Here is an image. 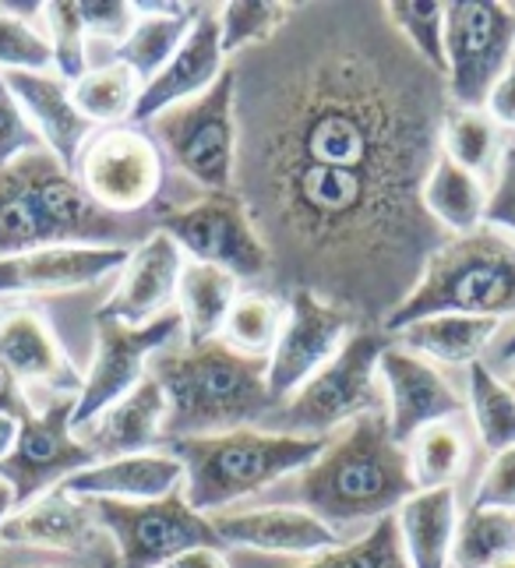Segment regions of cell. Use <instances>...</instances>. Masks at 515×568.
I'll use <instances>...</instances> for the list:
<instances>
[{
  "label": "cell",
  "mask_w": 515,
  "mask_h": 568,
  "mask_svg": "<svg viewBox=\"0 0 515 568\" xmlns=\"http://www.w3.org/2000/svg\"><path fill=\"white\" fill-rule=\"evenodd\" d=\"M230 71L233 194L269 254L262 290H304L382 328L445 244L424 209L452 110L445 74L364 0L290 4Z\"/></svg>",
  "instance_id": "1"
},
{
  "label": "cell",
  "mask_w": 515,
  "mask_h": 568,
  "mask_svg": "<svg viewBox=\"0 0 515 568\" xmlns=\"http://www.w3.org/2000/svg\"><path fill=\"white\" fill-rule=\"evenodd\" d=\"M410 495H417V484L406 445L392 438L385 409H371L335 430L301 474L265 491L262 505H296L340 540H353L400 513Z\"/></svg>",
  "instance_id": "2"
},
{
  "label": "cell",
  "mask_w": 515,
  "mask_h": 568,
  "mask_svg": "<svg viewBox=\"0 0 515 568\" xmlns=\"http://www.w3.org/2000/svg\"><path fill=\"white\" fill-rule=\"evenodd\" d=\"M155 215H113L82 191L53 152L36 149L0 166V258L39 247H138Z\"/></svg>",
  "instance_id": "3"
},
{
  "label": "cell",
  "mask_w": 515,
  "mask_h": 568,
  "mask_svg": "<svg viewBox=\"0 0 515 568\" xmlns=\"http://www.w3.org/2000/svg\"><path fill=\"white\" fill-rule=\"evenodd\" d=\"M149 375L166 399V445L262 427L275 409L265 361L236 354L223 339L198 346L176 339L149 361Z\"/></svg>",
  "instance_id": "4"
},
{
  "label": "cell",
  "mask_w": 515,
  "mask_h": 568,
  "mask_svg": "<svg viewBox=\"0 0 515 568\" xmlns=\"http://www.w3.org/2000/svg\"><path fill=\"white\" fill-rule=\"evenodd\" d=\"M431 315L469 318H515V237L498 226H477L445 244L427 258L421 283L403 307L382 325L385 336Z\"/></svg>",
  "instance_id": "5"
},
{
  "label": "cell",
  "mask_w": 515,
  "mask_h": 568,
  "mask_svg": "<svg viewBox=\"0 0 515 568\" xmlns=\"http://www.w3.org/2000/svg\"><path fill=\"white\" fill-rule=\"evenodd\" d=\"M184 466V498L194 513L215 516L248 498H262L275 484L301 474L325 442L275 435L265 427H241L230 435L188 438L166 445Z\"/></svg>",
  "instance_id": "6"
},
{
  "label": "cell",
  "mask_w": 515,
  "mask_h": 568,
  "mask_svg": "<svg viewBox=\"0 0 515 568\" xmlns=\"http://www.w3.org/2000/svg\"><path fill=\"white\" fill-rule=\"evenodd\" d=\"M385 346L388 336L382 328H356L322 371H314L293 396L275 403L262 427L290 438L329 442L350 420L371 409H385V392L378 382Z\"/></svg>",
  "instance_id": "7"
},
{
  "label": "cell",
  "mask_w": 515,
  "mask_h": 568,
  "mask_svg": "<svg viewBox=\"0 0 515 568\" xmlns=\"http://www.w3.org/2000/svg\"><path fill=\"white\" fill-rule=\"evenodd\" d=\"M142 128H149L166 166L173 173H181L184 181H191L198 194L233 191L236 110H233V71L230 68L209 92L155 113Z\"/></svg>",
  "instance_id": "8"
},
{
  "label": "cell",
  "mask_w": 515,
  "mask_h": 568,
  "mask_svg": "<svg viewBox=\"0 0 515 568\" xmlns=\"http://www.w3.org/2000/svg\"><path fill=\"white\" fill-rule=\"evenodd\" d=\"M74 178L113 215H160L166 205L170 166L142 124L95 128L74 160Z\"/></svg>",
  "instance_id": "9"
},
{
  "label": "cell",
  "mask_w": 515,
  "mask_h": 568,
  "mask_svg": "<svg viewBox=\"0 0 515 568\" xmlns=\"http://www.w3.org/2000/svg\"><path fill=\"white\" fill-rule=\"evenodd\" d=\"M155 230L184 251L188 262H205L223 268L241 286H265L269 254L258 237L244 202L233 191L226 194H194L184 205L163 212Z\"/></svg>",
  "instance_id": "10"
},
{
  "label": "cell",
  "mask_w": 515,
  "mask_h": 568,
  "mask_svg": "<svg viewBox=\"0 0 515 568\" xmlns=\"http://www.w3.org/2000/svg\"><path fill=\"white\" fill-rule=\"evenodd\" d=\"M515 57V4H445V89L455 110H484L498 74Z\"/></svg>",
  "instance_id": "11"
},
{
  "label": "cell",
  "mask_w": 515,
  "mask_h": 568,
  "mask_svg": "<svg viewBox=\"0 0 515 568\" xmlns=\"http://www.w3.org/2000/svg\"><path fill=\"white\" fill-rule=\"evenodd\" d=\"M121 568H166L194 547H223L209 516L194 513L184 491L160 501H89Z\"/></svg>",
  "instance_id": "12"
},
{
  "label": "cell",
  "mask_w": 515,
  "mask_h": 568,
  "mask_svg": "<svg viewBox=\"0 0 515 568\" xmlns=\"http://www.w3.org/2000/svg\"><path fill=\"white\" fill-rule=\"evenodd\" d=\"M184 339L181 315L155 318L149 325H121L113 318L95 315V354L89 364V375L82 378V392L74 399L71 427H82L92 417L103 414L121 396L149 375V361L166 349L170 343Z\"/></svg>",
  "instance_id": "13"
},
{
  "label": "cell",
  "mask_w": 515,
  "mask_h": 568,
  "mask_svg": "<svg viewBox=\"0 0 515 568\" xmlns=\"http://www.w3.org/2000/svg\"><path fill=\"white\" fill-rule=\"evenodd\" d=\"M78 396H57L43 414L18 424V438L8 459L0 463V480L14 491V508L36 501L39 495L61 487L78 469L95 463V456L78 442L71 417Z\"/></svg>",
  "instance_id": "14"
},
{
  "label": "cell",
  "mask_w": 515,
  "mask_h": 568,
  "mask_svg": "<svg viewBox=\"0 0 515 568\" xmlns=\"http://www.w3.org/2000/svg\"><path fill=\"white\" fill-rule=\"evenodd\" d=\"M356 325L346 311L332 307L311 293H290L286 297V318L280 328V339H275L272 354L265 361V378L269 392L275 403H283L293 396L314 371H322L340 346L353 336Z\"/></svg>",
  "instance_id": "15"
},
{
  "label": "cell",
  "mask_w": 515,
  "mask_h": 568,
  "mask_svg": "<svg viewBox=\"0 0 515 568\" xmlns=\"http://www.w3.org/2000/svg\"><path fill=\"white\" fill-rule=\"evenodd\" d=\"M378 382L385 392L388 430L400 445H410L413 435H421L424 427L438 420L466 417L463 392L452 385L445 371L410 354L403 346H395L392 339L378 361Z\"/></svg>",
  "instance_id": "16"
},
{
  "label": "cell",
  "mask_w": 515,
  "mask_h": 568,
  "mask_svg": "<svg viewBox=\"0 0 515 568\" xmlns=\"http://www.w3.org/2000/svg\"><path fill=\"white\" fill-rule=\"evenodd\" d=\"M226 68L230 61L223 53V36H220V4H202L184 36V43L170 57V64L149 85H142L134 124H149L155 113L209 92L226 74Z\"/></svg>",
  "instance_id": "17"
},
{
  "label": "cell",
  "mask_w": 515,
  "mask_h": 568,
  "mask_svg": "<svg viewBox=\"0 0 515 568\" xmlns=\"http://www.w3.org/2000/svg\"><path fill=\"white\" fill-rule=\"evenodd\" d=\"M223 547H244L258 555L283 558H314L343 544L322 519L296 505H236L226 513L209 516Z\"/></svg>",
  "instance_id": "18"
},
{
  "label": "cell",
  "mask_w": 515,
  "mask_h": 568,
  "mask_svg": "<svg viewBox=\"0 0 515 568\" xmlns=\"http://www.w3.org/2000/svg\"><path fill=\"white\" fill-rule=\"evenodd\" d=\"M188 258L163 230H155L138 247H131L107 304L95 311L99 318H113L121 325H149L176 311V286Z\"/></svg>",
  "instance_id": "19"
},
{
  "label": "cell",
  "mask_w": 515,
  "mask_h": 568,
  "mask_svg": "<svg viewBox=\"0 0 515 568\" xmlns=\"http://www.w3.org/2000/svg\"><path fill=\"white\" fill-rule=\"evenodd\" d=\"M0 544L8 547H39V551H61V555H92L107 558L117 555L110 537L99 530L92 516V505L85 498H74L61 487L39 495L36 501L14 508L0 526Z\"/></svg>",
  "instance_id": "20"
},
{
  "label": "cell",
  "mask_w": 515,
  "mask_h": 568,
  "mask_svg": "<svg viewBox=\"0 0 515 568\" xmlns=\"http://www.w3.org/2000/svg\"><path fill=\"white\" fill-rule=\"evenodd\" d=\"M124 247H39L0 258V293H74L103 283L128 262Z\"/></svg>",
  "instance_id": "21"
},
{
  "label": "cell",
  "mask_w": 515,
  "mask_h": 568,
  "mask_svg": "<svg viewBox=\"0 0 515 568\" xmlns=\"http://www.w3.org/2000/svg\"><path fill=\"white\" fill-rule=\"evenodd\" d=\"M163 420H166L163 388L155 385L152 375H145L128 396L107 406L103 414L92 417L89 424L74 427V435L95 456V463H103V459H121V456L166 448Z\"/></svg>",
  "instance_id": "22"
},
{
  "label": "cell",
  "mask_w": 515,
  "mask_h": 568,
  "mask_svg": "<svg viewBox=\"0 0 515 568\" xmlns=\"http://www.w3.org/2000/svg\"><path fill=\"white\" fill-rule=\"evenodd\" d=\"M61 491L85 501H160L184 491V466L170 448H155V453L92 463L68 477Z\"/></svg>",
  "instance_id": "23"
},
{
  "label": "cell",
  "mask_w": 515,
  "mask_h": 568,
  "mask_svg": "<svg viewBox=\"0 0 515 568\" xmlns=\"http://www.w3.org/2000/svg\"><path fill=\"white\" fill-rule=\"evenodd\" d=\"M0 74H4L11 95L29 116L36 134L43 139L47 152H53L74 173L78 152H82L95 128L78 113L71 100V85L50 71H0Z\"/></svg>",
  "instance_id": "24"
},
{
  "label": "cell",
  "mask_w": 515,
  "mask_h": 568,
  "mask_svg": "<svg viewBox=\"0 0 515 568\" xmlns=\"http://www.w3.org/2000/svg\"><path fill=\"white\" fill-rule=\"evenodd\" d=\"M0 364L18 382H39L61 392V396H78L82 392V375L68 361L53 328L36 311H11L0 322Z\"/></svg>",
  "instance_id": "25"
},
{
  "label": "cell",
  "mask_w": 515,
  "mask_h": 568,
  "mask_svg": "<svg viewBox=\"0 0 515 568\" xmlns=\"http://www.w3.org/2000/svg\"><path fill=\"white\" fill-rule=\"evenodd\" d=\"M134 8V26L124 36V43L113 47V61L134 71L142 85H149L160 74L176 47L184 43V36L194 22V14L202 4H176V0H142Z\"/></svg>",
  "instance_id": "26"
},
{
  "label": "cell",
  "mask_w": 515,
  "mask_h": 568,
  "mask_svg": "<svg viewBox=\"0 0 515 568\" xmlns=\"http://www.w3.org/2000/svg\"><path fill=\"white\" fill-rule=\"evenodd\" d=\"M502 322L494 318H469V315H431L392 332V343L410 349L438 367H469L487 361L491 346L498 343Z\"/></svg>",
  "instance_id": "27"
},
{
  "label": "cell",
  "mask_w": 515,
  "mask_h": 568,
  "mask_svg": "<svg viewBox=\"0 0 515 568\" xmlns=\"http://www.w3.org/2000/svg\"><path fill=\"white\" fill-rule=\"evenodd\" d=\"M395 526H400L410 568H448L455 526H460V491L434 487V491L410 495L395 513Z\"/></svg>",
  "instance_id": "28"
},
{
  "label": "cell",
  "mask_w": 515,
  "mask_h": 568,
  "mask_svg": "<svg viewBox=\"0 0 515 568\" xmlns=\"http://www.w3.org/2000/svg\"><path fill=\"white\" fill-rule=\"evenodd\" d=\"M244 286L236 283L230 272L212 268L205 262H188L181 272V286H176V315H181L184 343H212L220 339L223 322Z\"/></svg>",
  "instance_id": "29"
},
{
  "label": "cell",
  "mask_w": 515,
  "mask_h": 568,
  "mask_svg": "<svg viewBox=\"0 0 515 568\" xmlns=\"http://www.w3.org/2000/svg\"><path fill=\"white\" fill-rule=\"evenodd\" d=\"M487 194L491 187L481 178H473L469 170L452 163L442 152L424 184V209L445 237H460V233L487 223Z\"/></svg>",
  "instance_id": "30"
},
{
  "label": "cell",
  "mask_w": 515,
  "mask_h": 568,
  "mask_svg": "<svg viewBox=\"0 0 515 568\" xmlns=\"http://www.w3.org/2000/svg\"><path fill=\"white\" fill-rule=\"evenodd\" d=\"M469 435L473 430L466 417H448L413 435L406 453L417 491H434V487H455L460 491V480L466 477L473 459Z\"/></svg>",
  "instance_id": "31"
},
{
  "label": "cell",
  "mask_w": 515,
  "mask_h": 568,
  "mask_svg": "<svg viewBox=\"0 0 515 568\" xmlns=\"http://www.w3.org/2000/svg\"><path fill=\"white\" fill-rule=\"evenodd\" d=\"M466 420L491 456L515 445V392L487 361L466 367Z\"/></svg>",
  "instance_id": "32"
},
{
  "label": "cell",
  "mask_w": 515,
  "mask_h": 568,
  "mask_svg": "<svg viewBox=\"0 0 515 568\" xmlns=\"http://www.w3.org/2000/svg\"><path fill=\"white\" fill-rule=\"evenodd\" d=\"M138 95H142V82H138L134 71L124 68L121 61L89 68L71 85V100L92 128L134 124Z\"/></svg>",
  "instance_id": "33"
},
{
  "label": "cell",
  "mask_w": 515,
  "mask_h": 568,
  "mask_svg": "<svg viewBox=\"0 0 515 568\" xmlns=\"http://www.w3.org/2000/svg\"><path fill=\"white\" fill-rule=\"evenodd\" d=\"M505 131L491 121L484 110H448L442 128V152L452 163L469 170L473 178H481L487 187L498 178L502 155H505Z\"/></svg>",
  "instance_id": "34"
},
{
  "label": "cell",
  "mask_w": 515,
  "mask_h": 568,
  "mask_svg": "<svg viewBox=\"0 0 515 568\" xmlns=\"http://www.w3.org/2000/svg\"><path fill=\"white\" fill-rule=\"evenodd\" d=\"M283 318H286L283 297H275V293H269L262 286H244L236 293V301L223 322L220 339L226 346H233L236 354L269 361L275 339H280Z\"/></svg>",
  "instance_id": "35"
},
{
  "label": "cell",
  "mask_w": 515,
  "mask_h": 568,
  "mask_svg": "<svg viewBox=\"0 0 515 568\" xmlns=\"http://www.w3.org/2000/svg\"><path fill=\"white\" fill-rule=\"evenodd\" d=\"M515 555V513L505 508H466L455 526L452 558L455 568H491Z\"/></svg>",
  "instance_id": "36"
},
{
  "label": "cell",
  "mask_w": 515,
  "mask_h": 568,
  "mask_svg": "<svg viewBox=\"0 0 515 568\" xmlns=\"http://www.w3.org/2000/svg\"><path fill=\"white\" fill-rule=\"evenodd\" d=\"M293 568H410L395 516H385L367 534L335 544L332 551L296 561Z\"/></svg>",
  "instance_id": "37"
},
{
  "label": "cell",
  "mask_w": 515,
  "mask_h": 568,
  "mask_svg": "<svg viewBox=\"0 0 515 568\" xmlns=\"http://www.w3.org/2000/svg\"><path fill=\"white\" fill-rule=\"evenodd\" d=\"M385 14L395 32L406 39V47L431 71L445 74V4H434V0H388Z\"/></svg>",
  "instance_id": "38"
},
{
  "label": "cell",
  "mask_w": 515,
  "mask_h": 568,
  "mask_svg": "<svg viewBox=\"0 0 515 568\" xmlns=\"http://www.w3.org/2000/svg\"><path fill=\"white\" fill-rule=\"evenodd\" d=\"M290 4L280 0H233V4H220V36H223V53L233 61L236 53L262 47L265 39L283 26Z\"/></svg>",
  "instance_id": "39"
},
{
  "label": "cell",
  "mask_w": 515,
  "mask_h": 568,
  "mask_svg": "<svg viewBox=\"0 0 515 568\" xmlns=\"http://www.w3.org/2000/svg\"><path fill=\"white\" fill-rule=\"evenodd\" d=\"M43 18L50 26V53L57 78H64L68 85H74L78 78L89 71V36L82 18H78V4L71 0H57V4H43Z\"/></svg>",
  "instance_id": "40"
},
{
  "label": "cell",
  "mask_w": 515,
  "mask_h": 568,
  "mask_svg": "<svg viewBox=\"0 0 515 568\" xmlns=\"http://www.w3.org/2000/svg\"><path fill=\"white\" fill-rule=\"evenodd\" d=\"M53 64L50 39L36 26L0 11V68L4 71H47Z\"/></svg>",
  "instance_id": "41"
},
{
  "label": "cell",
  "mask_w": 515,
  "mask_h": 568,
  "mask_svg": "<svg viewBox=\"0 0 515 568\" xmlns=\"http://www.w3.org/2000/svg\"><path fill=\"white\" fill-rule=\"evenodd\" d=\"M47 149L43 139L36 134V128L29 124V116L18 106V100L11 95L4 74H0V166L14 163L18 155Z\"/></svg>",
  "instance_id": "42"
},
{
  "label": "cell",
  "mask_w": 515,
  "mask_h": 568,
  "mask_svg": "<svg viewBox=\"0 0 515 568\" xmlns=\"http://www.w3.org/2000/svg\"><path fill=\"white\" fill-rule=\"evenodd\" d=\"M466 508H505V513H515V445L491 456Z\"/></svg>",
  "instance_id": "43"
},
{
  "label": "cell",
  "mask_w": 515,
  "mask_h": 568,
  "mask_svg": "<svg viewBox=\"0 0 515 568\" xmlns=\"http://www.w3.org/2000/svg\"><path fill=\"white\" fill-rule=\"evenodd\" d=\"M78 18L89 39H110L117 47L134 26V8L124 0H78Z\"/></svg>",
  "instance_id": "44"
},
{
  "label": "cell",
  "mask_w": 515,
  "mask_h": 568,
  "mask_svg": "<svg viewBox=\"0 0 515 568\" xmlns=\"http://www.w3.org/2000/svg\"><path fill=\"white\" fill-rule=\"evenodd\" d=\"M487 223L515 237V139H508L498 178H494L487 194Z\"/></svg>",
  "instance_id": "45"
},
{
  "label": "cell",
  "mask_w": 515,
  "mask_h": 568,
  "mask_svg": "<svg viewBox=\"0 0 515 568\" xmlns=\"http://www.w3.org/2000/svg\"><path fill=\"white\" fill-rule=\"evenodd\" d=\"M484 113L502 131H515V57L508 61V68L498 74V82H494L487 103H484Z\"/></svg>",
  "instance_id": "46"
},
{
  "label": "cell",
  "mask_w": 515,
  "mask_h": 568,
  "mask_svg": "<svg viewBox=\"0 0 515 568\" xmlns=\"http://www.w3.org/2000/svg\"><path fill=\"white\" fill-rule=\"evenodd\" d=\"M0 414H4V417H14V420L32 417L29 396H26L22 385H18V378L11 375V371H8L4 364H0Z\"/></svg>",
  "instance_id": "47"
},
{
  "label": "cell",
  "mask_w": 515,
  "mask_h": 568,
  "mask_svg": "<svg viewBox=\"0 0 515 568\" xmlns=\"http://www.w3.org/2000/svg\"><path fill=\"white\" fill-rule=\"evenodd\" d=\"M166 568H230L223 547H194V551L170 561Z\"/></svg>",
  "instance_id": "48"
},
{
  "label": "cell",
  "mask_w": 515,
  "mask_h": 568,
  "mask_svg": "<svg viewBox=\"0 0 515 568\" xmlns=\"http://www.w3.org/2000/svg\"><path fill=\"white\" fill-rule=\"evenodd\" d=\"M18 424H22V420H14V417H4V414H0V463H4V459H8V453L14 448Z\"/></svg>",
  "instance_id": "49"
},
{
  "label": "cell",
  "mask_w": 515,
  "mask_h": 568,
  "mask_svg": "<svg viewBox=\"0 0 515 568\" xmlns=\"http://www.w3.org/2000/svg\"><path fill=\"white\" fill-rule=\"evenodd\" d=\"M512 357H515V332H512V336H505L502 343H494V346H491L487 364H491V367H502V364L512 361Z\"/></svg>",
  "instance_id": "50"
},
{
  "label": "cell",
  "mask_w": 515,
  "mask_h": 568,
  "mask_svg": "<svg viewBox=\"0 0 515 568\" xmlns=\"http://www.w3.org/2000/svg\"><path fill=\"white\" fill-rule=\"evenodd\" d=\"M14 513V491H11V487L4 484V480H0V526H4V519Z\"/></svg>",
  "instance_id": "51"
},
{
  "label": "cell",
  "mask_w": 515,
  "mask_h": 568,
  "mask_svg": "<svg viewBox=\"0 0 515 568\" xmlns=\"http://www.w3.org/2000/svg\"><path fill=\"white\" fill-rule=\"evenodd\" d=\"M0 568H61V565H0ZM92 568H121V565H117V558H107V561H99Z\"/></svg>",
  "instance_id": "52"
},
{
  "label": "cell",
  "mask_w": 515,
  "mask_h": 568,
  "mask_svg": "<svg viewBox=\"0 0 515 568\" xmlns=\"http://www.w3.org/2000/svg\"><path fill=\"white\" fill-rule=\"evenodd\" d=\"M494 371H498V375H502V382L515 392V357L512 361H505L502 367H494Z\"/></svg>",
  "instance_id": "53"
},
{
  "label": "cell",
  "mask_w": 515,
  "mask_h": 568,
  "mask_svg": "<svg viewBox=\"0 0 515 568\" xmlns=\"http://www.w3.org/2000/svg\"><path fill=\"white\" fill-rule=\"evenodd\" d=\"M491 568H515V555H508V558H502V561H494Z\"/></svg>",
  "instance_id": "54"
}]
</instances>
